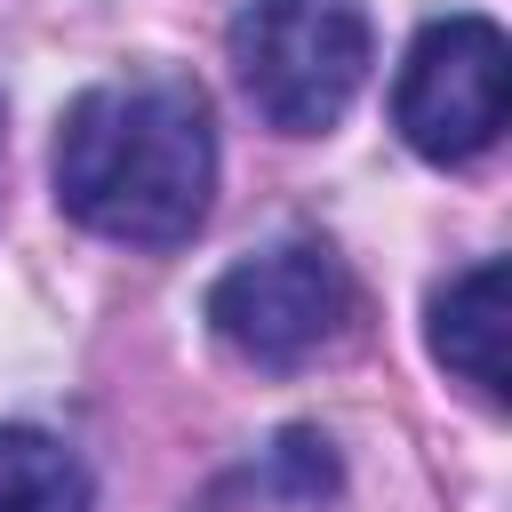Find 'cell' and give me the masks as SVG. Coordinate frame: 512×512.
I'll use <instances>...</instances> for the list:
<instances>
[{
    "label": "cell",
    "instance_id": "8992f818",
    "mask_svg": "<svg viewBox=\"0 0 512 512\" xmlns=\"http://www.w3.org/2000/svg\"><path fill=\"white\" fill-rule=\"evenodd\" d=\"M88 464L40 432V424H0V512H88Z\"/></svg>",
    "mask_w": 512,
    "mask_h": 512
},
{
    "label": "cell",
    "instance_id": "277c9868",
    "mask_svg": "<svg viewBox=\"0 0 512 512\" xmlns=\"http://www.w3.org/2000/svg\"><path fill=\"white\" fill-rule=\"evenodd\" d=\"M352 312V280L320 240H280L264 256H240L208 288V328L256 360V368H304Z\"/></svg>",
    "mask_w": 512,
    "mask_h": 512
},
{
    "label": "cell",
    "instance_id": "5b68a950",
    "mask_svg": "<svg viewBox=\"0 0 512 512\" xmlns=\"http://www.w3.org/2000/svg\"><path fill=\"white\" fill-rule=\"evenodd\" d=\"M504 280H512L504 256H480L432 288V320H424L432 360L448 376H464L488 408L504 400Z\"/></svg>",
    "mask_w": 512,
    "mask_h": 512
},
{
    "label": "cell",
    "instance_id": "7a4b0ae2",
    "mask_svg": "<svg viewBox=\"0 0 512 512\" xmlns=\"http://www.w3.org/2000/svg\"><path fill=\"white\" fill-rule=\"evenodd\" d=\"M376 56L360 0H248L232 16V72L280 136H320L344 120Z\"/></svg>",
    "mask_w": 512,
    "mask_h": 512
},
{
    "label": "cell",
    "instance_id": "3957f363",
    "mask_svg": "<svg viewBox=\"0 0 512 512\" xmlns=\"http://www.w3.org/2000/svg\"><path fill=\"white\" fill-rule=\"evenodd\" d=\"M512 104V40L488 16H440L408 40L400 80H392V128L408 136L416 160L464 168L504 136Z\"/></svg>",
    "mask_w": 512,
    "mask_h": 512
},
{
    "label": "cell",
    "instance_id": "6da1fadb",
    "mask_svg": "<svg viewBox=\"0 0 512 512\" xmlns=\"http://www.w3.org/2000/svg\"><path fill=\"white\" fill-rule=\"evenodd\" d=\"M216 192V112L184 72L96 80L56 120V208L120 248H184Z\"/></svg>",
    "mask_w": 512,
    "mask_h": 512
}]
</instances>
